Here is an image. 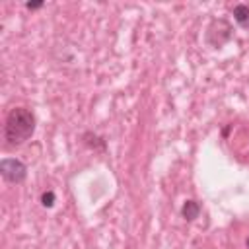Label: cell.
Masks as SVG:
<instances>
[{"label":"cell","instance_id":"52a82bcc","mask_svg":"<svg viewBox=\"0 0 249 249\" xmlns=\"http://www.w3.org/2000/svg\"><path fill=\"white\" fill-rule=\"evenodd\" d=\"M54 200H56V196H54L53 191H45V193L41 195V204H43L45 208H53V206H54Z\"/></svg>","mask_w":249,"mask_h":249},{"label":"cell","instance_id":"ba28073f","mask_svg":"<svg viewBox=\"0 0 249 249\" xmlns=\"http://www.w3.org/2000/svg\"><path fill=\"white\" fill-rule=\"evenodd\" d=\"M43 6H45L43 0H39V2H25V8H27V10H39V8H43Z\"/></svg>","mask_w":249,"mask_h":249},{"label":"cell","instance_id":"7a4b0ae2","mask_svg":"<svg viewBox=\"0 0 249 249\" xmlns=\"http://www.w3.org/2000/svg\"><path fill=\"white\" fill-rule=\"evenodd\" d=\"M206 43L212 47V49H222L231 37H233V27L228 19L224 18H218V19H212L206 27Z\"/></svg>","mask_w":249,"mask_h":249},{"label":"cell","instance_id":"8992f818","mask_svg":"<svg viewBox=\"0 0 249 249\" xmlns=\"http://www.w3.org/2000/svg\"><path fill=\"white\" fill-rule=\"evenodd\" d=\"M82 140H84V144H88L89 148H93V150H99V152H105V140L101 138V136H97V134H93V132H84L82 134Z\"/></svg>","mask_w":249,"mask_h":249},{"label":"cell","instance_id":"9c48e42d","mask_svg":"<svg viewBox=\"0 0 249 249\" xmlns=\"http://www.w3.org/2000/svg\"><path fill=\"white\" fill-rule=\"evenodd\" d=\"M247 247H249V237H247Z\"/></svg>","mask_w":249,"mask_h":249},{"label":"cell","instance_id":"5b68a950","mask_svg":"<svg viewBox=\"0 0 249 249\" xmlns=\"http://www.w3.org/2000/svg\"><path fill=\"white\" fill-rule=\"evenodd\" d=\"M231 14H233V19L249 31V4H235L231 8Z\"/></svg>","mask_w":249,"mask_h":249},{"label":"cell","instance_id":"6da1fadb","mask_svg":"<svg viewBox=\"0 0 249 249\" xmlns=\"http://www.w3.org/2000/svg\"><path fill=\"white\" fill-rule=\"evenodd\" d=\"M35 115L27 107H14L4 121V140L8 146H21L35 132Z\"/></svg>","mask_w":249,"mask_h":249},{"label":"cell","instance_id":"277c9868","mask_svg":"<svg viewBox=\"0 0 249 249\" xmlns=\"http://www.w3.org/2000/svg\"><path fill=\"white\" fill-rule=\"evenodd\" d=\"M198 214H200V204H198V200L189 198V200H185V202H183V206H181V216H183L187 222L196 220V218H198Z\"/></svg>","mask_w":249,"mask_h":249},{"label":"cell","instance_id":"3957f363","mask_svg":"<svg viewBox=\"0 0 249 249\" xmlns=\"http://www.w3.org/2000/svg\"><path fill=\"white\" fill-rule=\"evenodd\" d=\"M0 175L6 183L19 185L27 177V165L18 158H4L0 161Z\"/></svg>","mask_w":249,"mask_h":249}]
</instances>
